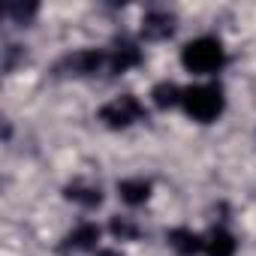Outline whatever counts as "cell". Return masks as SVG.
<instances>
[{
	"label": "cell",
	"mask_w": 256,
	"mask_h": 256,
	"mask_svg": "<svg viewBox=\"0 0 256 256\" xmlns=\"http://www.w3.org/2000/svg\"><path fill=\"white\" fill-rule=\"evenodd\" d=\"M64 196H66L70 202L84 205V208L102 205V190H100L96 184H90V181H72V184H66V187H64Z\"/></svg>",
	"instance_id": "cell-8"
},
{
	"label": "cell",
	"mask_w": 256,
	"mask_h": 256,
	"mask_svg": "<svg viewBox=\"0 0 256 256\" xmlns=\"http://www.w3.org/2000/svg\"><path fill=\"white\" fill-rule=\"evenodd\" d=\"M108 232H112L114 238H120V241H136V238H139V226H136L133 217H112Z\"/></svg>",
	"instance_id": "cell-13"
},
{
	"label": "cell",
	"mask_w": 256,
	"mask_h": 256,
	"mask_svg": "<svg viewBox=\"0 0 256 256\" xmlns=\"http://www.w3.org/2000/svg\"><path fill=\"white\" fill-rule=\"evenodd\" d=\"M96 241H100V226L96 223H82L64 238L60 250L64 253H70V250H96Z\"/></svg>",
	"instance_id": "cell-7"
},
{
	"label": "cell",
	"mask_w": 256,
	"mask_h": 256,
	"mask_svg": "<svg viewBox=\"0 0 256 256\" xmlns=\"http://www.w3.org/2000/svg\"><path fill=\"white\" fill-rule=\"evenodd\" d=\"M142 118H148V112L133 94H124V96H118V100H112L100 108V120L108 130H126L130 124H136Z\"/></svg>",
	"instance_id": "cell-3"
},
{
	"label": "cell",
	"mask_w": 256,
	"mask_h": 256,
	"mask_svg": "<svg viewBox=\"0 0 256 256\" xmlns=\"http://www.w3.org/2000/svg\"><path fill=\"white\" fill-rule=\"evenodd\" d=\"M205 250H208V256H235L238 241L232 238V232L214 229V232L208 235V241H205Z\"/></svg>",
	"instance_id": "cell-11"
},
{
	"label": "cell",
	"mask_w": 256,
	"mask_h": 256,
	"mask_svg": "<svg viewBox=\"0 0 256 256\" xmlns=\"http://www.w3.org/2000/svg\"><path fill=\"white\" fill-rule=\"evenodd\" d=\"M118 193H120V199L126 205H142L151 196V184L145 178H130V181H120L118 184Z\"/></svg>",
	"instance_id": "cell-10"
},
{
	"label": "cell",
	"mask_w": 256,
	"mask_h": 256,
	"mask_svg": "<svg viewBox=\"0 0 256 256\" xmlns=\"http://www.w3.org/2000/svg\"><path fill=\"white\" fill-rule=\"evenodd\" d=\"M169 244H172V250L178 256H196V253L205 250V241L193 229H184V226H178V229L169 232Z\"/></svg>",
	"instance_id": "cell-9"
},
{
	"label": "cell",
	"mask_w": 256,
	"mask_h": 256,
	"mask_svg": "<svg viewBox=\"0 0 256 256\" xmlns=\"http://www.w3.org/2000/svg\"><path fill=\"white\" fill-rule=\"evenodd\" d=\"M106 60H108V54H102L96 48H84V52H76V54L64 58L58 70H66L70 76H94L106 66Z\"/></svg>",
	"instance_id": "cell-4"
},
{
	"label": "cell",
	"mask_w": 256,
	"mask_h": 256,
	"mask_svg": "<svg viewBox=\"0 0 256 256\" xmlns=\"http://www.w3.org/2000/svg\"><path fill=\"white\" fill-rule=\"evenodd\" d=\"M36 4H16V0H10V4H6V16L10 18H16L18 24H24V22H30L34 16H36Z\"/></svg>",
	"instance_id": "cell-14"
},
{
	"label": "cell",
	"mask_w": 256,
	"mask_h": 256,
	"mask_svg": "<svg viewBox=\"0 0 256 256\" xmlns=\"http://www.w3.org/2000/svg\"><path fill=\"white\" fill-rule=\"evenodd\" d=\"M175 34V16L166 10H154L142 18V40L148 42H163Z\"/></svg>",
	"instance_id": "cell-5"
},
{
	"label": "cell",
	"mask_w": 256,
	"mask_h": 256,
	"mask_svg": "<svg viewBox=\"0 0 256 256\" xmlns=\"http://www.w3.org/2000/svg\"><path fill=\"white\" fill-rule=\"evenodd\" d=\"M139 60H142V52H139L130 40H120V42L108 52L106 66H108L112 76H120V72H126L130 66H139Z\"/></svg>",
	"instance_id": "cell-6"
},
{
	"label": "cell",
	"mask_w": 256,
	"mask_h": 256,
	"mask_svg": "<svg viewBox=\"0 0 256 256\" xmlns=\"http://www.w3.org/2000/svg\"><path fill=\"white\" fill-rule=\"evenodd\" d=\"M28 60V54H24V48L22 46H6V52H4V70L6 72H12L18 64H24Z\"/></svg>",
	"instance_id": "cell-15"
},
{
	"label": "cell",
	"mask_w": 256,
	"mask_h": 256,
	"mask_svg": "<svg viewBox=\"0 0 256 256\" xmlns=\"http://www.w3.org/2000/svg\"><path fill=\"white\" fill-rule=\"evenodd\" d=\"M96 256H124L120 250H112V247H102V250H96Z\"/></svg>",
	"instance_id": "cell-16"
},
{
	"label": "cell",
	"mask_w": 256,
	"mask_h": 256,
	"mask_svg": "<svg viewBox=\"0 0 256 256\" xmlns=\"http://www.w3.org/2000/svg\"><path fill=\"white\" fill-rule=\"evenodd\" d=\"M151 96H154V106L157 108H172V106H178L184 100V90L178 84H172V82H160V84H154Z\"/></svg>",
	"instance_id": "cell-12"
},
{
	"label": "cell",
	"mask_w": 256,
	"mask_h": 256,
	"mask_svg": "<svg viewBox=\"0 0 256 256\" xmlns=\"http://www.w3.org/2000/svg\"><path fill=\"white\" fill-rule=\"evenodd\" d=\"M184 112L199 120V124H211L220 118V112L226 108V96H223V88L220 84H196V88H187L184 90V100H181Z\"/></svg>",
	"instance_id": "cell-1"
},
{
	"label": "cell",
	"mask_w": 256,
	"mask_h": 256,
	"mask_svg": "<svg viewBox=\"0 0 256 256\" xmlns=\"http://www.w3.org/2000/svg\"><path fill=\"white\" fill-rule=\"evenodd\" d=\"M181 64H184L190 72L211 76V72H217V70L226 64V52H223L220 40H214V36H199V40H193V42L184 46Z\"/></svg>",
	"instance_id": "cell-2"
}]
</instances>
